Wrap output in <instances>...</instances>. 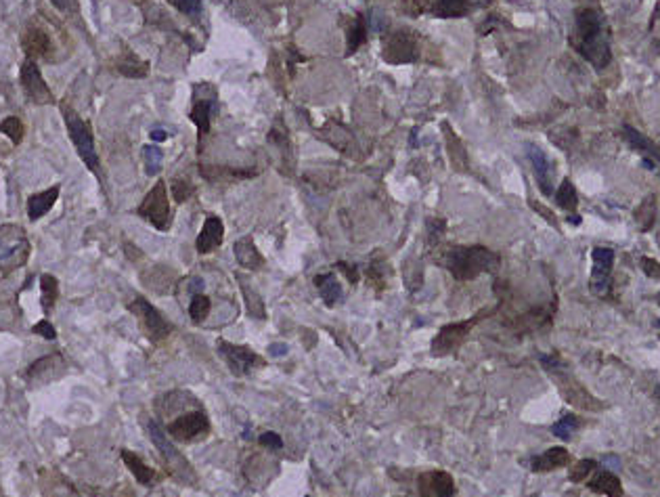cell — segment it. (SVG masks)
Instances as JSON below:
<instances>
[{"mask_svg": "<svg viewBox=\"0 0 660 497\" xmlns=\"http://www.w3.org/2000/svg\"><path fill=\"white\" fill-rule=\"evenodd\" d=\"M499 267V256L482 246H470V248H451L444 254V268L459 279L470 281L476 279L480 273H493Z\"/></svg>", "mask_w": 660, "mask_h": 497, "instance_id": "obj_1", "label": "cell"}, {"mask_svg": "<svg viewBox=\"0 0 660 497\" xmlns=\"http://www.w3.org/2000/svg\"><path fill=\"white\" fill-rule=\"evenodd\" d=\"M577 48L587 61L595 63L597 68H604L610 61V48L604 38L602 17L593 9H585L577 15Z\"/></svg>", "mask_w": 660, "mask_h": 497, "instance_id": "obj_2", "label": "cell"}, {"mask_svg": "<svg viewBox=\"0 0 660 497\" xmlns=\"http://www.w3.org/2000/svg\"><path fill=\"white\" fill-rule=\"evenodd\" d=\"M541 361H543V365H545V370L555 378L562 397H564L570 405L587 409V412H599V409L604 407L595 397H591V394L587 392L581 384L577 382L575 378H570V376L564 372V367L560 365L557 359H553V357H541Z\"/></svg>", "mask_w": 660, "mask_h": 497, "instance_id": "obj_3", "label": "cell"}, {"mask_svg": "<svg viewBox=\"0 0 660 497\" xmlns=\"http://www.w3.org/2000/svg\"><path fill=\"white\" fill-rule=\"evenodd\" d=\"M30 256V241L26 231L17 225L0 227V268L13 271L21 267Z\"/></svg>", "mask_w": 660, "mask_h": 497, "instance_id": "obj_4", "label": "cell"}, {"mask_svg": "<svg viewBox=\"0 0 660 497\" xmlns=\"http://www.w3.org/2000/svg\"><path fill=\"white\" fill-rule=\"evenodd\" d=\"M145 426H147L149 436H151V441H153V445L159 449V454H162L164 461L168 464L170 472H174V476H177V478H183V481H193V472H191L189 461L181 456V451H177V447H174V445L170 443V439L164 434L162 426L153 420H147Z\"/></svg>", "mask_w": 660, "mask_h": 497, "instance_id": "obj_5", "label": "cell"}, {"mask_svg": "<svg viewBox=\"0 0 660 497\" xmlns=\"http://www.w3.org/2000/svg\"><path fill=\"white\" fill-rule=\"evenodd\" d=\"M63 117H66V124H68L70 139L73 141L80 157L84 159V164L93 172H99V157H97V150H95V141H93L90 128L72 110H63Z\"/></svg>", "mask_w": 660, "mask_h": 497, "instance_id": "obj_6", "label": "cell"}, {"mask_svg": "<svg viewBox=\"0 0 660 497\" xmlns=\"http://www.w3.org/2000/svg\"><path fill=\"white\" fill-rule=\"evenodd\" d=\"M139 216H143L149 221L155 229L166 231L170 227V204H168V195H166V185L164 181L155 183V187L147 193L143 204L139 206Z\"/></svg>", "mask_w": 660, "mask_h": 497, "instance_id": "obj_7", "label": "cell"}, {"mask_svg": "<svg viewBox=\"0 0 660 497\" xmlns=\"http://www.w3.org/2000/svg\"><path fill=\"white\" fill-rule=\"evenodd\" d=\"M130 310H132V313L137 315V319L141 321V325H143L145 334L149 336V340L159 342V340H164V338L172 332V325L162 317V313H159L155 306L149 305L145 298H137V300L130 305Z\"/></svg>", "mask_w": 660, "mask_h": 497, "instance_id": "obj_8", "label": "cell"}, {"mask_svg": "<svg viewBox=\"0 0 660 497\" xmlns=\"http://www.w3.org/2000/svg\"><path fill=\"white\" fill-rule=\"evenodd\" d=\"M219 352L220 357L226 361L229 370H231L235 376H246V374H250L254 367L264 365V359H262L260 355H256L252 348H248V346L229 345V342L220 340Z\"/></svg>", "mask_w": 660, "mask_h": 497, "instance_id": "obj_9", "label": "cell"}, {"mask_svg": "<svg viewBox=\"0 0 660 497\" xmlns=\"http://www.w3.org/2000/svg\"><path fill=\"white\" fill-rule=\"evenodd\" d=\"M478 319H470V321H459V323H451V325H444L440 328V332L436 334V338L432 340V355L434 357H442V355H449L453 352L455 348H459L461 342L466 340V336L470 334V330L474 328Z\"/></svg>", "mask_w": 660, "mask_h": 497, "instance_id": "obj_10", "label": "cell"}, {"mask_svg": "<svg viewBox=\"0 0 660 497\" xmlns=\"http://www.w3.org/2000/svg\"><path fill=\"white\" fill-rule=\"evenodd\" d=\"M210 430V422L204 412H189L168 424V434L177 441H193Z\"/></svg>", "mask_w": 660, "mask_h": 497, "instance_id": "obj_11", "label": "cell"}, {"mask_svg": "<svg viewBox=\"0 0 660 497\" xmlns=\"http://www.w3.org/2000/svg\"><path fill=\"white\" fill-rule=\"evenodd\" d=\"M591 261H593V271H591L589 288H591L593 294H606V290L610 288V273H612V265H614V250H610V248H593Z\"/></svg>", "mask_w": 660, "mask_h": 497, "instance_id": "obj_12", "label": "cell"}, {"mask_svg": "<svg viewBox=\"0 0 660 497\" xmlns=\"http://www.w3.org/2000/svg\"><path fill=\"white\" fill-rule=\"evenodd\" d=\"M419 497H453V476L444 470H428L417 476Z\"/></svg>", "mask_w": 660, "mask_h": 497, "instance_id": "obj_13", "label": "cell"}, {"mask_svg": "<svg viewBox=\"0 0 660 497\" xmlns=\"http://www.w3.org/2000/svg\"><path fill=\"white\" fill-rule=\"evenodd\" d=\"M19 78H21V86H23L26 95H28L34 103H51V101H53V95H51V90H48L44 78H42L38 66L32 59H28V61L21 66V74H19Z\"/></svg>", "mask_w": 660, "mask_h": 497, "instance_id": "obj_14", "label": "cell"}, {"mask_svg": "<svg viewBox=\"0 0 660 497\" xmlns=\"http://www.w3.org/2000/svg\"><path fill=\"white\" fill-rule=\"evenodd\" d=\"M417 57V46L415 42L404 36V34H397L392 38L386 40V48H384V59L390 61V63H407V61H413Z\"/></svg>", "mask_w": 660, "mask_h": 497, "instance_id": "obj_15", "label": "cell"}, {"mask_svg": "<svg viewBox=\"0 0 660 497\" xmlns=\"http://www.w3.org/2000/svg\"><path fill=\"white\" fill-rule=\"evenodd\" d=\"M222 235H224L222 221H220L219 216H208L204 227H201V233L197 235V241H195L197 252L208 254L214 248H219L220 244H222Z\"/></svg>", "mask_w": 660, "mask_h": 497, "instance_id": "obj_16", "label": "cell"}, {"mask_svg": "<svg viewBox=\"0 0 660 497\" xmlns=\"http://www.w3.org/2000/svg\"><path fill=\"white\" fill-rule=\"evenodd\" d=\"M568 464H570V454L564 447H551L545 454L530 459V470H535V472H550V470L564 468Z\"/></svg>", "mask_w": 660, "mask_h": 497, "instance_id": "obj_17", "label": "cell"}, {"mask_svg": "<svg viewBox=\"0 0 660 497\" xmlns=\"http://www.w3.org/2000/svg\"><path fill=\"white\" fill-rule=\"evenodd\" d=\"M593 493H599V496L608 497H623V485L619 481L617 474L608 472V470H597L595 476L589 481L587 485Z\"/></svg>", "mask_w": 660, "mask_h": 497, "instance_id": "obj_18", "label": "cell"}, {"mask_svg": "<svg viewBox=\"0 0 660 497\" xmlns=\"http://www.w3.org/2000/svg\"><path fill=\"white\" fill-rule=\"evenodd\" d=\"M528 157L533 162V170H535V177H537V183L541 187V192L545 195L551 193V164L548 159V155L541 152L539 147H528Z\"/></svg>", "mask_w": 660, "mask_h": 497, "instance_id": "obj_19", "label": "cell"}, {"mask_svg": "<svg viewBox=\"0 0 660 497\" xmlns=\"http://www.w3.org/2000/svg\"><path fill=\"white\" fill-rule=\"evenodd\" d=\"M235 258L239 261V265L250 271H258L264 265V258L262 254L258 252V248L254 246V241L250 237H241L237 244H235Z\"/></svg>", "mask_w": 660, "mask_h": 497, "instance_id": "obj_20", "label": "cell"}, {"mask_svg": "<svg viewBox=\"0 0 660 497\" xmlns=\"http://www.w3.org/2000/svg\"><path fill=\"white\" fill-rule=\"evenodd\" d=\"M57 197H59V187H51V189H46V192L32 195V197L28 199V216H30L32 221L42 219V216L55 206Z\"/></svg>", "mask_w": 660, "mask_h": 497, "instance_id": "obj_21", "label": "cell"}, {"mask_svg": "<svg viewBox=\"0 0 660 497\" xmlns=\"http://www.w3.org/2000/svg\"><path fill=\"white\" fill-rule=\"evenodd\" d=\"M23 51L28 57H44L51 48V38L44 30L40 28H30L26 34H23Z\"/></svg>", "mask_w": 660, "mask_h": 497, "instance_id": "obj_22", "label": "cell"}, {"mask_svg": "<svg viewBox=\"0 0 660 497\" xmlns=\"http://www.w3.org/2000/svg\"><path fill=\"white\" fill-rule=\"evenodd\" d=\"M122 459H124V464L130 468V472L135 474V478L141 483V485H153V481H155V472L147 466L143 459L139 458V456H135L132 451H128V449H122Z\"/></svg>", "mask_w": 660, "mask_h": 497, "instance_id": "obj_23", "label": "cell"}, {"mask_svg": "<svg viewBox=\"0 0 660 497\" xmlns=\"http://www.w3.org/2000/svg\"><path fill=\"white\" fill-rule=\"evenodd\" d=\"M315 286H317V290L321 292L323 300L330 306L335 305V303L342 298V286L337 283V279H335L331 273L317 275V277H315Z\"/></svg>", "mask_w": 660, "mask_h": 497, "instance_id": "obj_24", "label": "cell"}, {"mask_svg": "<svg viewBox=\"0 0 660 497\" xmlns=\"http://www.w3.org/2000/svg\"><path fill=\"white\" fill-rule=\"evenodd\" d=\"M212 103L214 99H206V101H197L195 108L191 110V120L197 126V130L201 135L210 132V117H212Z\"/></svg>", "mask_w": 660, "mask_h": 497, "instance_id": "obj_25", "label": "cell"}, {"mask_svg": "<svg viewBox=\"0 0 660 497\" xmlns=\"http://www.w3.org/2000/svg\"><path fill=\"white\" fill-rule=\"evenodd\" d=\"M40 290H42V308H44V313H48L57 300V279L53 275H42L40 277Z\"/></svg>", "mask_w": 660, "mask_h": 497, "instance_id": "obj_26", "label": "cell"}, {"mask_svg": "<svg viewBox=\"0 0 660 497\" xmlns=\"http://www.w3.org/2000/svg\"><path fill=\"white\" fill-rule=\"evenodd\" d=\"M654 216H656V202H654V197L650 195V197H646L644 202H641V206H639V210H637V223H639V227L644 231L652 229V225H654Z\"/></svg>", "mask_w": 660, "mask_h": 497, "instance_id": "obj_27", "label": "cell"}, {"mask_svg": "<svg viewBox=\"0 0 660 497\" xmlns=\"http://www.w3.org/2000/svg\"><path fill=\"white\" fill-rule=\"evenodd\" d=\"M241 292H243V298H246V308H248V313H250L254 319H264V317H266V308H264L262 298L258 296L252 288H248V286H243V283H241Z\"/></svg>", "mask_w": 660, "mask_h": 497, "instance_id": "obj_28", "label": "cell"}, {"mask_svg": "<svg viewBox=\"0 0 660 497\" xmlns=\"http://www.w3.org/2000/svg\"><path fill=\"white\" fill-rule=\"evenodd\" d=\"M555 202H557V206L564 208V210H575V208H577V204H579L577 192H575V185H572L568 179L560 185V189L555 193Z\"/></svg>", "mask_w": 660, "mask_h": 497, "instance_id": "obj_29", "label": "cell"}, {"mask_svg": "<svg viewBox=\"0 0 660 497\" xmlns=\"http://www.w3.org/2000/svg\"><path fill=\"white\" fill-rule=\"evenodd\" d=\"M210 308H212V303H210L208 296L195 294V296L191 298V305H189V315H191V319H193L195 323H199V321H204V319L208 317Z\"/></svg>", "mask_w": 660, "mask_h": 497, "instance_id": "obj_30", "label": "cell"}, {"mask_svg": "<svg viewBox=\"0 0 660 497\" xmlns=\"http://www.w3.org/2000/svg\"><path fill=\"white\" fill-rule=\"evenodd\" d=\"M0 132L6 135V137L17 145V143H21V139H23V124H21L19 117L11 115V117H6V120L0 122Z\"/></svg>", "mask_w": 660, "mask_h": 497, "instance_id": "obj_31", "label": "cell"}, {"mask_svg": "<svg viewBox=\"0 0 660 497\" xmlns=\"http://www.w3.org/2000/svg\"><path fill=\"white\" fill-rule=\"evenodd\" d=\"M577 428H579V420H577V416H564L562 420H557L553 426H551V432H553L557 439L568 441Z\"/></svg>", "mask_w": 660, "mask_h": 497, "instance_id": "obj_32", "label": "cell"}, {"mask_svg": "<svg viewBox=\"0 0 660 497\" xmlns=\"http://www.w3.org/2000/svg\"><path fill=\"white\" fill-rule=\"evenodd\" d=\"M164 162V153L157 145H147L145 147V170L149 177H155L162 168Z\"/></svg>", "mask_w": 660, "mask_h": 497, "instance_id": "obj_33", "label": "cell"}, {"mask_svg": "<svg viewBox=\"0 0 660 497\" xmlns=\"http://www.w3.org/2000/svg\"><path fill=\"white\" fill-rule=\"evenodd\" d=\"M468 11L466 0H439L436 13L440 17H461Z\"/></svg>", "mask_w": 660, "mask_h": 497, "instance_id": "obj_34", "label": "cell"}, {"mask_svg": "<svg viewBox=\"0 0 660 497\" xmlns=\"http://www.w3.org/2000/svg\"><path fill=\"white\" fill-rule=\"evenodd\" d=\"M595 470H597V464H595L593 459H581V461H577V464L570 468L568 478H570L572 483H581V481H585L587 476H589L591 472H595Z\"/></svg>", "mask_w": 660, "mask_h": 497, "instance_id": "obj_35", "label": "cell"}, {"mask_svg": "<svg viewBox=\"0 0 660 497\" xmlns=\"http://www.w3.org/2000/svg\"><path fill=\"white\" fill-rule=\"evenodd\" d=\"M623 137L637 150V152H652V153H659L654 147H652V143L648 141V139H644L641 137V132H637L635 128H631V126H624L623 128Z\"/></svg>", "mask_w": 660, "mask_h": 497, "instance_id": "obj_36", "label": "cell"}, {"mask_svg": "<svg viewBox=\"0 0 660 497\" xmlns=\"http://www.w3.org/2000/svg\"><path fill=\"white\" fill-rule=\"evenodd\" d=\"M367 38V28L365 23H363V19H359L352 28H350V32H348V55H352Z\"/></svg>", "mask_w": 660, "mask_h": 497, "instance_id": "obj_37", "label": "cell"}, {"mask_svg": "<svg viewBox=\"0 0 660 497\" xmlns=\"http://www.w3.org/2000/svg\"><path fill=\"white\" fill-rule=\"evenodd\" d=\"M117 70L128 78H145L147 72H149L147 63L137 61V59H132V61H122V63L117 66Z\"/></svg>", "mask_w": 660, "mask_h": 497, "instance_id": "obj_38", "label": "cell"}, {"mask_svg": "<svg viewBox=\"0 0 660 497\" xmlns=\"http://www.w3.org/2000/svg\"><path fill=\"white\" fill-rule=\"evenodd\" d=\"M258 441H260L262 447H266L271 451H281L283 449V441H281V436L277 432H264V434H260Z\"/></svg>", "mask_w": 660, "mask_h": 497, "instance_id": "obj_39", "label": "cell"}, {"mask_svg": "<svg viewBox=\"0 0 660 497\" xmlns=\"http://www.w3.org/2000/svg\"><path fill=\"white\" fill-rule=\"evenodd\" d=\"M639 265H641V271L648 275V277H652V279H660V263L659 261H654V258H648V256H644L641 261H639Z\"/></svg>", "mask_w": 660, "mask_h": 497, "instance_id": "obj_40", "label": "cell"}, {"mask_svg": "<svg viewBox=\"0 0 660 497\" xmlns=\"http://www.w3.org/2000/svg\"><path fill=\"white\" fill-rule=\"evenodd\" d=\"M172 193H174V199H177V202H184V199H189V195L193 193V187H191L187 181H174V183H172Z\"/></svg>", "mask_w": 660, "mask_h": 497, "instance_id": "obj_41", "label": "cell"}, {"mask_svg": "<svg viewBox=\"0 0 660 497\" xmlns=\"http://www.w3.org/2000/svg\"><path fill=\"white\" fill-rule=\"evenodd\" d=\"M177 6L184 15H197L201 11V0H177Z\"/></svg>", "mask_w": 660, "mask_h": 497, "instance_id": "obj_42", "label": "cell"}, {"mask_svg": "<svg viewBox=\"0 0 660 497\" xmlns=\"http://www.w3.org/2000/svg\"><path fill=\"white\" fill-rule=\"evenodd\" d=\"M34 332L40 334L42 338H46V340H55L57 338V330L48 323V321H40L34 325Z\"/></svg>", "mask_w": 660, "mask_h": 497, "instance_id": "obj_43", "label": "cell"}, {"mask_svg": "<svg viewBox=\"0 0 660 497\" xmlns=\"http://www.w3.org/2000/svg\"><path fill=\"white\" fill-rule=\"evenodd\" d=\"M337 267L344 271V275H346V277L350 279V283H357V281H359V271H357V267H355V265H346V263H340Z\"/></svg>", "mask_w": 660, "mask_h": 497, "instance_id": "obj_44", "label": "cell"}, {"mask_svg": "<svg viewBox=\"0 0 660 497\" xmlns=\"http://www.w3.org/2000/svg\"><path fill=\"white\" fill-rule=\"evenodd\" d=\"M151 139H153L155 143H162V141L168 139V132L162 130V128H153V130H151Z\"/></svg>", "mask_w": 660, "mask_h": 497, "instance_id": "obj_45", "label": "cell"}, {"mask_svg": "<svg viewBox=\"0 0 660 497\" xmlns=\"http://www.w3.org/2000/svg\"><path fill=\"white\" fill-rule=\"evenodd\" d=\"M271 352H273V355H286V352H288V346L286 345H273L271 346Z\"/></svg>", "mask_w": 660, "mask_h": 497, "instance_id": "obj_46", "label": "cell"}, {"mask_svg": "<svg viewBox=\"0 0 660 497\" xmlns=\"http://www.w3.org/2000/svg\"><path fill=\"white\" fill-rule=\"evenodd\" d=\"M51 2H53L55 6H59V9H68L72 0H51Z\"/></svg>", "mask_w": 660, "mask_h": 497, "instance_id": "obj_47", "label": "cell"}, {"mask_svg": "<svg viewBox=\"0 0 660 497\" xmlns=\"http://www.w3.org/2000/svg\"><path fill=\"white\" fill-rule=\"evenodd\" d=\"M568 223H575V225H579V223H581V219H579L577 214H570V216H568Z\"/></svg>", "mask_w": 660, "mask_h": 497, "instance_id": "obj_48", "label": "cell"}, {"mask_svg": "<svg viewBox=\"0 0 660 497\" xmlns=\"http://www.w3.org/2000/svg\"><path fill=\"white\" fill-rule=\"evenodd\" d=\"M656 397H659V401H660V386H656Z\"/></svg>", "mask_w": 660, "mask_h": 497, "instance_id": "obj_49", "label": "cell"}, {"mask_svg": "<svg viewBox=\"0 0 660 497\" xmlns=\"http://www.w3.org/2000/svg\"><path fill=\"white\" fill-rule=\"evenodd\" d=\"M659 338H660V334H659Z\"/></svg>", "mask_w": 660, "mask_h": 497, "instance_id": "obj_50", "label": "cell"}]
</instances>
